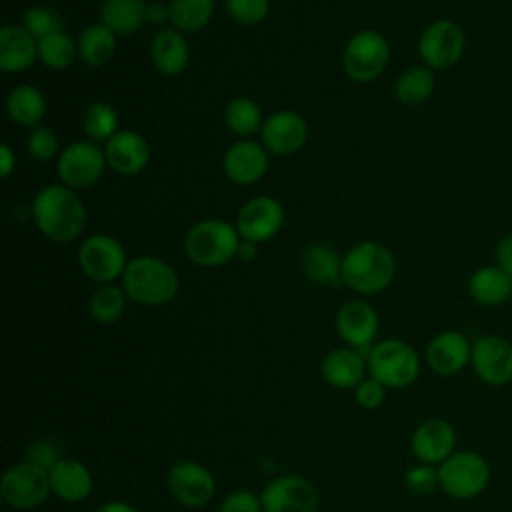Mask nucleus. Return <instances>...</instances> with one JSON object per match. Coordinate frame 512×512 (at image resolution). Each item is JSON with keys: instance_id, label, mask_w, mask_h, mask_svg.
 <instances>
[{"instance_id": "1", "label": "nucleus", "mask_w": 512, "mask_h": 512, "mask_svg": "<svg viewBox=\"0 0 512 512\" xmlns=\"http://www.w3.org/2000/svg\"><path fill=\"white\" fill-rule=\"evenodd\" d=\"M32 220L48 240L68 244L82 234L86 208L76 190L64 184H48L32 200Z\"/></svg>"}, {"instance_id": "2", "label": "nucleus", "mask_w": 512, "mask_h": 512, "mask_svg": "<svg viewBox=\"0 0 512 512\" xmlns=\"http://www.w3.org/2000/svg\"><path fill=\"white\" fill-rule=\"evenodd\" d=\"M394 276L396 258L382 242H358L342 256V282L358 294H378L392 284Z\"/></svg>"}, {"instance_id": "3", "label": "nucleus", "mask_w": 512, "mask_h": 512, "mask_svg": "<svg viewBox=\"0 0 512 512\" xmlns=\"http://www.w3.org/2000/svg\"><path fill=\"white\" fill-rule=\"evenodd\" d=\"M120 280L128 300L144 306L168 304L180 290L176 268L158 256L132 258Z\"/></svg>"}, {"instance_id": "4", "label": "nucleus", "mask_w": 512, "mask_h": 512, "mask_svg": "<svg viewBox=\"0 0 512 512\" xmlns=\"http://www.w3.org/2000/svg\"><path fill=\"white\" fill-rule=\"evenodd\" d=\"M242 236L236 224L220 218H208L196 222L184 238V252L188 260L202 268H216L238 258Z\"/></svg>"}, {"instance_id": "5", "label": "nucleus", "mask_w": 512, "mask_h": 512, "mask_svg": "<svg viewBox=\"0 0 512 512\" xmlns=\"http://www.w3.org/2000/svg\"><path fill=\"white\" fill-rule=\"evenodd\" d=\"M366 360L370 378L378 380L386 390L408 388L420 374V358L416 350L400 338H386L374 344L368 350Z\"/></svg>"}, {"instance_id": "6", "label": "nucleus", "mask_w": 512, "mask_h": 512, "mask_svg": "<svg viewBox=\"0 0 512 512\" xmlns=\"http://www.w3.org/2000/svg\"><path fill=\"white\" fill-rule=\"evenodd\" d=\"M390 44L378 30H360L344 46L342 66L354 82H372L388 68Z\"/></svg>"}, {"instance_id": "7", "label": "nucleus", "mask_w": 512, "mask_h": 512, "mask_svg": "<svg viewBox=\"0 0 512 512\" xmlns=\"http://www.w3.org/2000/svg\"><path fill=\"white\" fill-rule=\"evenodd\" d=\"M106 154L98 142L76 140L58 154L56 172L60 184L72 190H86L98 184L106 170Z\"/></svg>"}, {"instance_id": "8", "label": "nucleus", "mask_w": 512, "mask_h": 512, "mask_svg": "<svg viewBox=\"0 0 512 512\" xmlns=\"http://www.w3.org/2000/svg\"><path fill=\"white\" fill-rule=\"evenodd\" d=\"M50 488L48 470L22 460L10 466L0 480L2 502L14 510H34L46 502Z\"/></svg>"}, {"instance_id": "9", "label": "nucleus", "mask_w": 512, "mask_h": 512, "mask_svg": "<svg viewBox=\"0 0 512 512\" xmlns=\"http://www.w3.org/2000/svg\"><path fill=\"white\" fill-rule=\"evenodd\" d=\"M490 480L488 462L476 452H454L438 468L440 488L458 500L478 496Z\"/></svg>"}, {"instance_id": "10", "label": "nucleus", "mask_w": 512, "mask_h": 512, "mask_svg": "<svg viewBox=\"0 0 512 512\" xmlns=\"http://www.w3.org/2000/svg\"><path fill=\"white\" fill-rule=\"evenodd\" d=\"M128 262L124 246L104 232L88 236L78 250L80 270L98 284H112L122 278Z\"/></svg>"}, {"instance_id": "11", "label": "nucleus", "mask_w": 512, "mask_h": 512, "mask_svg": "<svg viewBox=\"0 0 512 512\" xmlns=\"http://www.w3.org/2000/svg\"><path fill=\"white\" fill-rule=\"evenodd\" d=\"M166 486L174 502L184 508H202L216 494L212 472L196 460H178L166 474Z\"/></svg>"}, {"instance_id": "12", "label": "nucleus", "mask_w": 512, "mask_h": 512, "mask_svg": "<svg viewBox=\"0 0 512 512\" xmlns=\"http://www.w3.org/2000/svg\"><path fill=\"white\" fill-rule=\"evenodd\" d=\"M260 502L264 512H316L320 496L306 476L282 474L262 488Z\"/></svg>"}, {"instance_id": "13", "label": "nucleus", "mask_w": 512, "mask_h": 512, "mask_svg": "<svg viewBox=\"0 0 512 512\" xmlns=\"http://www.w3.org/2000/svg\"><path fill=\"white\" fill-rule=\"evenodd\" d=\"M464 50V34L452 20L430 22L418 40V54L432 70H446L454 66Z\"/></svg>"}, {"instance_id": "14", "label": "nucleus", "mask_w": 512, "mask_h": 512, "mask_svg": "<svg viewBox=\"0 0 512 512\" xmlns=\"http://www.w3.org/2000/svg\"><path fill=\"white\" fill-rule=\"evenodd\" d=\"M234 224L242 240L262 244L280 232L284 224V208L276 198L260 194L242 204Z\"/></svg>"}, {"instance_id": "15", "label": "nucleus", "mask_w": 512, "mask_h": 512, "mask_svg": "<svg viewBox=\"0 0 512 512\" xmlns=\"http://www.w3.org/2000/svg\"><path fill=\"white\" fill-rule=\"evenodd\" d=\"M262 144L274 156H292L300 152L308 140V122L294 110H278L264 118Z\"/></svg>"}, {"instance_id": "16", "label": "nucleus", "mask_w": 512, "mask_h": 512, "mask_svg": "<svg viewBox=\"0 0 512 512\" xmlns=\"http://www.w3.org/2000/svg\"><path fill=\"white\" fill-rule=\"evenodd\" d=\"M336 332L342 342L350 348L360 350L364 356L374 346V338L378 334V314L376 310L364 300H348L344 302L334 320Z\"/></svg>"}, {"instance_id": "17", "label": "nucleus", "mask_w": 512, "mask_h": 512, "mask_svg": "<svg viewBox=\"0 0 512 512\" xmlns=\"http://www.w3.org/2000/svg\"><path fill=\"white\" fill-rule=\"evenodd\" d=\"M270 164V152L264 148L262 142L240 138L234 142L222 158L224 174L230 182L240 186L256 184L268 170Z\"/></svg>"}, {"instance_id": "18", "label": "nucleus", "mask_w": 512, "mask_h": 512, "mask_svg": "<svg viewBox=\"0 0 512 512\" xmlns=\"http://www.w3.org/2000/svg\"><path fill=\"white\" fill-rule=\"evenodd\" d=\"M472 366L490 386L512 380V344L502 336H482L472 344Z\"/></svg>"}, {"instance_id": "19", "label": "nucleus", "mask_w": 512, "mask_h": 512, "mask_svg": "<svg viewBox=\"0 0 512 512\" xmlns=\"http://www.w3.org/2000/svg\"><path fill=\"white\" fill-rule=\"evenodd\" d=\"M104 154L108 166L122 176L140 174L150 162L148 140L136 130H118L104 144Z\"/></svg>"}, {"instance_id": "20", "label": "nucleus", "mask_w": 512, "mask_h": 512, "mask_svg": "<svg viewBox=\"0 0 512 512\" xmlns=\"http://www.w3.org/2000/svg\"><path fill=\"white\" fill-rule=\"evenodd\" d=\"M456 432L454 428L442 418H428L416 426L410 448L412 454L422 464H442L448 456L454 454Z\"/></svg>"}, {"instance_id": "21", "label": "nucleus", "mask_w": 512, "mask_h": 512, "mask_svg": "<svg viewBox=\"0 0 512 512\" xmlns=\"http://www.w3.org/2000/svg\"><path fill=\"white\" fill-rule=\"evenodd\" d=\"M320 372L326 384L336 390H354L368 372L366 356L350 346L332 348L320 362Z\"/></svg>"}, {"instance_id": "22", "label": "nucleus", "mask_w": 512, "mask_h": 512, "mask_svg": "<svg viewBox=\"0 0 512 512\" xmlns=\"http://www.w3.org/2000/svg\"><path fill=\"white\" fill-rule=\"evenodd\" d=\"M52 494L64 502L76 504L86 500L94 488V476L90 468L76 458H62L50 470Z\"/></svg>"}, {"instance_id": "23", "label": "nucleus", "mask_w": 512, "mask_h": 512, "mask_svg": "<svg viewBox=\"0 0 512 512\" xmlns=\"http://www.w3.org/2000/svg\"><path fill=\"white\" fill-rule=\"evenodd\" d=\"M472 356L470 342L464 334L448 330L432 338L426 348V362L428 366L442 376H450L460 372Z\"/></svg>"}, {"instance_id": "24", "label": "nucleus", "mask_w": 512, "mask_h": 512, "mask_svg": "<svg viewBox=\"0 0 512 512\" xmlns=\"http://www.w3.org/2000/svg\"><path fill=\"white\" fill-rule=\"evenodd\" d=\"M38 60V40L22 24L0 28V70L22 72Z\"/></svg>"}, {"instance_id": "25", "label": "nucleus", "mask_w": 512, "mask_h": 512, "mask_svg": "<svg viewBox=\"0 0 512 512\" xmlns=\"http://www.w3.org/2000/svg\"><path fill=\"white\" fill-rule=\"evenodd\" d=\"M300 266L304 276L312 284L320 286H340L342 282V256L334 246L326 242H314L304 248L300 256Z\"/></svg>"}, {"instance_id": "26", "label": "nucleus", "mask_w": 512, "mask_h": 512, "mask_svg": "<svg viewBox=\"0 0 512 512\" xmlns=\"http://www.w3.org/2000/svg\"><path fill=\"white\" fill-rule=\"evenodd\" d=\"M150 58L162 76H178L188 66L190 46L180 30L164 28L152 40Z\"/></svg>"}, {"instance_id": "27", "label": "nucleus", "mask_w": 512, "mask_h": 512, "mask_svg": "<svg viewBox=\"0 0 512 512\" xmlns=\"http://www.w3.org/2000/svg\"><path fill=\"white\" fill-rule=\"evenodd\" d=\"M6 110L16 124L36 128L44 120L48 104L44 94L36 86L18 84L10 90L6 98Z\"/></svg>"}, {"instance_id": "28", "label": "nucleus", "mask_w": 512, "mask_h": 512, "mask_svg": "<svg viewBox=\"0 0 512 512\" xmlns=\"http://www.w3.org/2000/svg\"><path fill=\"white\" fill-rule=\"evenodd\" d=\"M146 0H104L100 22L116 36H130L146 22Z\"/></svg>"}, {"instance_id": "29", "label": "nucleus", "mask_w": 512, "mask_h": 512, "mask_svg": "<svg viewBox=\"0 0 512 512\" xmlns=\"http://www.w3.org/2000/svg\"><path fill=\"white\" fill-rule=\"evenodd\" d=\"M76 42H78V58L92 68H100L108 64L116 54V34L102 22L88 24L80 32Z\"/></svg>"}, {"instance_id": "30", "label": "nucleus", "mask_w": 512, "mask_h": 512, "mask_svg": "<svg viewBox=\"0 0 512 512\" xmlns=\"http://www.w3.org/2000/svg\"><path fill=\"white\" fill-rule=\"evenodd\" d=\"M470 296L482 306H496L512 296L510 276L494 266H484L476 270L468 282Z\"/></svg>"}, {"instance_id": "31", "label": "nucleus", "mask_w": 512, "mask_h": 512, "mask_svg": "<svg viewBox=\"0 0 512 512\" xmlns=\"http://www.w3.org/2000/svg\"><path fill=\"white\" fill-rule=\"evenodd\" d=\"M170 24L184 32H198L206 28L214 16L216 0H170Z\"/></svg>"}, {"instance_id": "32", "label": "nucleus", "mask_w": 512, "mask_h": 512, "mask_svg": "<svg viewBox=\"0 0 512 512\" xmlns=\"http://www.w3.org/2000/svg\"><path fill=\"white\" fill-rule=\"evenodd\" d=\"M436 78L428 66H410L396 78V98L404 106H418L434 92Z\"/></svg>"}, {"instance_id": "33", "label": "nucleus", "mask_w": 512, "mask_h": 512, "mask_svg": "<svg viewBox=\"0 0 512 512\" xmlns=\"http://www.w3.org/2000/svg\"><path fill=\"white\" fill-rule=\"evenodd\" d=\"M224 124L232 134H236L240 138H248V136L262 130L264 116H262V110L256 104V100L246 98V96H238V98H232L226 104Z\"/></svg>"}, {"instance_id": "34", "label": "nucleus", "mask_w": 512, "mask_h": 512, "mask_svg": "<svg viewBox=\"0 0 512 512\" xmlns=\"http://www.w3.org/2000/svg\"><path fill=\"white\" fill-rule=\"evenodd\" d=\"M126 292L122 286L100 284L98 290L92 292L88 302L90 318L98 324H114L126 310Z\"/></svg>"}, {"instance_id": "35", "label": "nucleus", "mask_w": 512, "mask_h": 512, "mask_svg": "<svg viewBox=\"0 0 512 512\" xmlns=\"http://www.w3.org/2000/svg\"><path fill=\"white\" fill-rule=\"evenodd\" d=\"M78 58V42L64 30L38 40V60L52 70H66Z\"/></svg>"}, {"instance_id": "36", "label": "nucleus", "mask_w": 512, "mask_h": 512, "mask_svg": "<svg viewBox=\"0 0 512 512\" xmlns=\"http://www.w3.org/2000/svg\"><path fill=\"white\" fill-rule=\"evenodd\" d=\"M82 128L88 140L106 144L118 132V114L108 102H94L84 112Z\"/></svg>"}, {"instance_id": "37", "label": "nucleus", "mask_w": 512, "mask_h": 512, "mask_svg": "<svg viewBox=\"0 0 512 512\" xmlns=\"http://www.w3.org/2000/svg\"><path fill=\"white\" fill-rule=\"evenodd\" d=\"M22 26H24L36 40L64 30L62 18H60L52 8H46V6H30V8L24 12V16H22Z\"/></svg>"}, {"instance_id": "38", "label": "nucleus", "mask_w": 512, "mask_h": 512, "mask_svg": "<svg viewBox=\"0 0 512 512\" xmlns=\"http://www.w3.org/2000/svg\"><path fill=\"white\" fill-rule=\"evenodd\" d=\"M228 16L240 26H256L266 20L270 0H224Z\"/></svg>"}, {"instance_id": "39", "label": "nucleus", "mask_w": 512, "mask_h": 512, "mask_svg": "<svg viewBox=\"0 0 512 512\" xmlns=\"http://www.w3.org/2000/svg\"><path fill=\"white\" fill-rule=\"evenodd\" d=\"M62 458H66V456H62V444L52 436L34 440L26 450V460H30L32 464H36L44 470H50Z\"/></svg>"}, {"instance_id": "40", "label": "nucleus", "mask_w": 512, "mask_h": 512, "mask_svg": "<svg viewBox=\"0 0 512 512\" xmlns=\"http://www.w3.org/2000/svg\"><path fill=\"white\" fill-rule=\"evenodd\" d=\"M26 150L32 158L42 160V162L60 154L58 152V138H56L54 130H50L46 126L32 128V132L28 134V140H26Z\"/></svg>"}, {"instance_id": "41", "label": "nucleus", "mask_w": 512, "mask_h": 512, "mask_svg": "<svg viewBox=\"0 0 512 512\" xmlns=\"http://www.w3.org/2000/svg\"><path fill=\"white\" fill-rule=\"evenodd\" d=\"M406 488L416 496H430L438 486V470H434L430 464L414 466L406 472Z\"/></svg>"}, {"instance_id": "42", "label": "nucleus", "mask_w": 512, "mask_h": 512, "mask_svg": "<svg viewBox=\"0 0 512 512\" xmlns=\"http://www.w3.org/2000/svg\"><path fill=\"white\" fill-rule=\"evenodd\" d=\"M354 398L360 408L364 410H376L384 404L386 400V388L374 380V378H364L356 388H354Z\"/></svg>"}, {"instance_id": "43", "label": "nucleus", "mask_w": 512, "mask_h": 512, "mask_svg": "<svg viewBox=\"0 0 512 512\" xmlns=\"http://www.w3.org/2000/svg\"><path fill=\"white\" fill-rule=\"evenodd\" d=\"M218 512H264V510H262L260 494H254L252 490H234L222 500Z\"/></svg>"}, {"instance_id": "44", "label": "nucleus", "mask_w": 512, "mask_h": 512, "mask_svg": "<svg viewBox=\"0 0 512 512\" xmlns=\"http://www.w3.org/2000/svg\"><path fill=\"white\" fill-rule=\"evenodd\" d=\"M498 268L504 270L512 278V236H506L496 248Z\"/></svg>"}, {"instance_id": "45", "label": "nucleus", "mask_w": 512, "mask_h": 512, "mask_svg": "<svg viewBox=\"0 0 512 512\" xmlns=\"http://www.w3.org/2000/svg\"><path fill=\"white\" fill-rule=\"evenodd\" d=\"M166 20L170 22L168 4H162V2H148L146 4V22L148 24H162Z\"/></svg>"}, {"instance_id": "46", "label": "nucleus", "mask_w": 512, "mask_h": 512, "mask_svg": "<svg viewBox=\"0 0 512 512\" xmlns=\"http://www.w3.org/2000/svg\"><path fill=\"white\" fill-rule=\"evenodd\" d=\"M16 168V154L8 144L0 146V176L6 180Z\"/></svg>"}, {"instance_id": "47", "label": "nucleus", "mask_w": 512, "mask_h": 512, "mask_svg": "<svg viewBox=\"0 0 512 512\" xmlns=\"http://www.w3.org/2000/svg\"><path fill=\"white\" fill-rule=\"evenodd\" d=\"M94 512H140L136 506L122 502V500H112V502H104L100 504Z\"/></svg>"}, {"instance_id": "48", "label": "nucleus", "mask_w": 512, "mask_h": 512, "mask_svg": "<svg viewBox=\"0 0 512 512\" xmlns=\"http://www.w3.org/2000/svg\"><path fill=\"white\" fill-rule=\"evenodd\" d=\"M256 242H250V240H242V244H240V250H238V258L240 260H244V262H248V260H254L256 258V254H258V250H256Z\"/></svg>"}]
</instances>
